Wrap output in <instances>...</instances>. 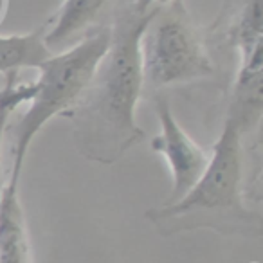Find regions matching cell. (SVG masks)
<instances>
[{"instance_id":"1","label":"cell","mask_w":263,"mask_h":263,"mask_svg":"<svg viewBox=\"0 0 263 263\" xmlns=\"http://www.w3.org/2000/svg\"><path fill=\"white\" fill-rule=\"evenodd\" d=\"M155 9L124 11L110 29L112 38L90 85L67 114L80 152L99 164H114L144 139L136 110L144 88L141 38Z\"/></svg>"},{"instance_id":"2","label":"cell","mask_w":263,"mask_h":263,"mask_svg":"<svg viewBox=\"0 0 263 263\" xmlns=\"http://www.w3.org/2000/svg\"><path fill=\"white\" fill-rule=\"evenodd\" d=\"M241 132L229 116L200 179L179 200L154 208L146 218L161 234H175L193 229H213L222 234H258L261 231V215L249 209L243 202L241 177Z\"/></svg>"},{"instance_id":"3","label":"cell","mask_w":263,"mask_h":263,"mask_svg":"<svg viewBox=\"0 0 263 263\" xmlns=\"http://www.w3.org/2000/svg\"><path fill=\"white\" fill-rule=\"evenodd\" d=\"M110 38V27H96L76 45L51 54L38 65V80L34 81L29 108L11 132L13 164L9 182L20 184L27 152L38 132L56 116H67L78 105L108 49Z\"/></svg>"},{"instance_id":"4","label":"cell","mask_w":263,"mask_h":263,"mask_svg":"<svg viewBox=\"0 0 263 263\" xmlns=\"http://www.w3.org/2000/svg\"><path fill=\"white\" fill-rule=\"evenodd\" d=\"M144 83L170 87L215 74L204 42L191 26L184 4L155 9L141 38Z\"/></svg>"},{"instance_id":"5","label":"cell","mask_w":263,"mask_h":263,"mask_svg":"<svg viewBox=\"0 0 263 263\" xmlns=\"http://www.w3.org/2000/svg\"><path fill=\"white\" fill-rule=\"evenodd\" d=\"M155 112L161 124L159 136L152 139V150L162 155L172 173L170 202L179 200L200 179L209 162V152L198 146L175 119L170 103L164 98L155 101Z\"/></svg>"},{"instance_id":"6","label":"cell","mask_w":263,"mask_h":263,"mask_svg":"<svg viewBox=\"0 0 263 263\" xmlns=\"http://www.w3.org/2000/svg\"><path fill=\"white\" fill-rule=\"evenodd\" d=\"M0 263H33L18 182H6L0 195Z\"/></svg>"},{"instance_id":"7","label":"cell","mask_w":263,"mask_h":263,"mask_svg":"<svg viewBox=\"0 0 263 263\" xmlns=\"http://www.w3.org/2000/svg\"><path fill=\"white\" fill-rule=\"evenodd\" d=\"M51 54L44 27L26 34H0V74L4 76L29 67L38 69Z\"/></svg>"},{"instance_id":"8","label":"cell","mask_w":263,"mask_h":263,"mask_svg":"<svg viewBox=\"0 0 263 263\" xmlns=\"http://www.w3.org/2000/svg\"><path fill=\"white\" fill-rule=\"evenodd\" d=\"M108 0H63L56 13V20L51 29L45 33L47 47L62 44L74 34L83 33L101 15Z\"/></svg>"},{"instance_id":"9","label":"cell","mask_w":263,"mask_h":263,"mask_svg":"<svg viewBox=\"0 0 263 263\" xmlns=\"http://www.w3.org/2000/svg\"><path fill=\"white\" fill-rule=\"evenodd\" d=\"M34 94V81H18V72H9L4 76V87L0 88V154H2V141L8 128L11 114L24 103H29ZM4 173L0 161V195L4 190Z\"/></svg>"},{"instance_id":"10","label":"cell","mask_w":263,"mask_h":263,"mask_svg":"<svg viewBox=\"0 0 263 263\" xmlns=\"http://www.w3.org/2000/svg\"><path fill=\"white\" fill-rule=\"evenodd\" d=\"M173 4H182V0H134L132 2V11L139 13V15H146L152 9L166 8V6Z\"/></svg>"},{"instance_id":"11","label":"cell","mask_w":263,"mask_h":263,"mask_svg":"<svg viewBox=\"0 0 263 263\" xmlns=\"http://www.w3.org/2000/svg\"><path fill=\"white\" fill-rule=\"evenodd\" d=\"M0 9H2V0H0ZM0 13H2V11H0Z\"/></svg>"}]
</instances>
